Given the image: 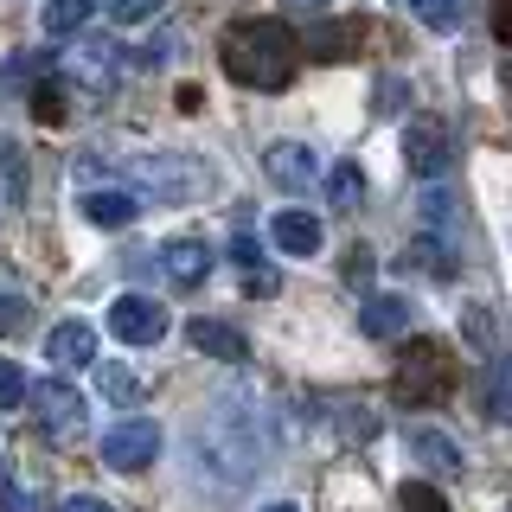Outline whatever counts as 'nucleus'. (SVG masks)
Segmentation results:
<instances>
[{"label":"nucleus","instance_id":"nucleus-18","mask_svg":"<svg viewBox=\"0 0 512 512\" xmlns=\"http://www.w3.org/2000/svg\"><path fill=\"white\" fill-rule=\"evenodd\" d=\"M64 71H71V77H84V90H109V71H116V45H109V39L77 45Z\"/></svg>","mask_w":512,"mask_h":512},{"label":"nucleus","instance_id":"nucleus-32","mask_svg":"<svg viewBox=\"0 0 512 512\" xmlns=\"http://www.w3.org/2000/svg\"><path fill=\"white\" fill-rule=\"evenodd\" d=\"M20 327H26V295L7 288V295H0V333H20Z\"/></svg>","mask_w":512,"mask_h":512},{"label":"nucleus","instance_id":"nucleus-39","mask_svg":"<svg viewBox=\"0 0 512 512\" xmlns=\"http://www.w3.org/2000/svg\"><path fill=\"white\" fill-rule=\"evenodd\" d=\"M295 7H327V0H295Z\"/></svg>","mask_w":512,"mask_h":512},{"label":"nucleus","instance_id":"nucleus-31","mask_svg":"<svg viewBox=\"0 0 512 512\" xmlns=\"http://www.w3.org/2000/svg\"><path fill=\"white\" fill-rule=\"evenodd\" d=\"M160 13V0H109V20L116 26H141V20H154Z\"/></svg>","mask_w":512,"mask_h":512},{"label":"nucleus","instance_id":"nucleus-9","mask_svg":"<svg viewBox=\"0 0 512 512\" xmlns=\"http://www.w3.org/2000/svg\"><path fill=\"white\" fill-rule=\"evenodd\" d=\"M263 173L282 192H308L320 180V154L308 148V141H269V148H263Z\"/></svg>","mask_w":512,"mask_h":512},{"label":"nucleus","instance_id":"nucleus-11","mask_svg":"<svg viewBox=\"0 0 512 512\" xmlns=\"http://www.w3.org/2000/svg\"><path fill=\"white\" fill-rule=\"evenodd\" d=\"M186 340H192V352H205V359H224V365H244L250 359V340L231 327V320H186Z\"/></svg>","mask_w":512,"mask_h":512},{"label":"nucleus","instance_id":"nucleus-3","mask_svg":"<svg viewBox=\"0 0 512 512\" xmlns=\"http://www.w3.org/2000/svg\"><path fill=\"white\" fill-rule=\"evenodd\" d=\"M122 180L141 186V192H154L160 205H186V199H199V192H212V167L192 160V154H128ZM141 192H135V199H141Z\"/></svg>","mask_w":512,"mask_h":512},{"label":"nucleus","instance_id":"nucleus-15","mask_svg":"<svg viewBox=\"0 0 512 512\" xmlns=\"http://www.w3.org/2000/svg\"><path fill=\"white\" fill-rule=\"evenodd\" d=\"M269 237H276V250H288V256H314L320 244H327L320 218H314V212H295V205L269 218Z\"/></svg>","mask_w":512,"mask_h":512},{"label":"nucleus","instance_id":"nucleus-19","mask_svg":"<svg viewBox=\"0 0 512 512\" xmlns=\"http://www.w3.org/2000/svg\"><path fill=\"white\" fill-rule=\"evenodd\" d=\"M0 205H26V148L0 135Z\"/></svg>","mask_w":512,"mask_h":512},{"label":"nucleus","instance_id":"nucleus-25","mask_svg":"<svg viewBox=\"0 0 512 512\" xmlns=\"http://www.w3.org/2000/svg\"><path fill=\"white\" fill-rule=\"evenodd\" d=\"M397 512H455V506H448L429 480H404V487H397Z\"/></svg>","mask_w":512,"mask_h":512},{"label":"nucleus","instance_id":"nucleus-16","mask_svg":"<svg viewBox=\"0 0 512 512\" xmlns=\"http://www.w3.org/2000/svg\"><path fill=\"white\" fill-rule=\"evenodd\" d=\"M410 455L416 461H423V468L429 474H461V468H468V455H461V442L455 436H442V429H410Z\"/></svg>","mask_w":512,"mask_h":512},{"label":"nucleus","instance_id":"nucleus-20","mask_svg":"<svg viewBox=\"0 0 512 512\" xmlns=\"http://www.w3.org/2000/svg\"><path fill=\"white\" fill-rule=\"evenodd\" d=\"M96 13V0H45L39 26L52 32V39H71V32H84V20Z\"/></svg>","mask_w":512,"mask_h":512},{"label":"nucleus","instance_id":"nucleus-17","mask_svg":"<svg viewBox=\"0 0 512 512\" xmlns=\"http://www.w3.org/2000/svg\"><path fill=\"white\" fill-rule=\"evenodd\" d=\"M359 333L365 340H397V333H410V301L404 295H372L359 308Z\"/></svg>","mask_w":512,"mask_h":512},{"label":"nucleus","instance_id":"nucleus-34","mask_svg":"<svg viewBox=\"0 0 512 512\" xmlns=\"http://www.w3.org/2000/svg\"><path fill=\"white\" fill-rule=\"evenodd\" d=\"M372 269H378V263H372V250H359V244L346 250V282H372Z\"/></svg>","mask_w":512,"mask_h":512},{"label":"nucleus","instance_id":"nucleus-12","mask_svg":"<svg viewBox=\"0 0 512 512\" xmlns=\"http://www.w3.org/2000/svg\"><path fill=\"white\" fill-rule=\"evenodd\" d=\"M45 359H52L58 372H84V365H96V333L84 320H58L52 340H45Z\"/></svg>","mask_w":512,"mask_h":512},{"label":"nucleus","instance_id":"nucleus-7","mask_svg":"<svg viewBox=\"0 0 512 512\" xmlns=\"http://www.w3.org/2000/svg\"><path fill=\"white\" fill-rule=\"evenodd\" d=\"M154 455H160V423H148V416H128V423L103 429V468H116V474H141Z\"/></svg>","mask_w":512,"mask_h":512},{"label":"nucleus","instance_id":"nucleus-13","mask_svg":"<svg viewBox=\"0 0 512 512\" xmlns=\"http://www.w3.org/2000/svg\"><path fill=\"white\" fill-rule=\"evenodd\" d=\"M365 45V20H327V26H314L308 39H301V52L308 58H320V64H340V58H352Z\"/></svg>","mask_w":512,"mask_h":512},{"label":"nucleus","instance_id":"nucleus-38","mask_svg":"<svg viewBox=\"0 0 512 512\" xmlns=\"http://www.w3.org/2000/svg\"><path fill=\"white\" fill-rule=\"evenodd\" d=\"M7 480H13V468H7V448H0V487H7Z\"/></svg>","mask_w":512,"mask_h":512},{"label":"nucleus","instance_id":"nucleus-22","mask_svg":"<svg viewBox=\"0 0 512 512\" xmlns=\"http://www.w3.org/2000/svg\"><path fill=\"white\" fill-rule=\"evenodd\" d=\"M397 7H404L410 20H423L429 32H455L461 13H468V0H397Z\"/></svg>","mask_w":512,"mask_h":512},{"label":"nucleus","instance_id":"nucleus-29","mask_svg":"<svg viewBox=\"0 0 512 512\" xmlns=\"http://www.w3.org/2000/svg\"><path fill=\"white\" fill-rule=\"evenodd\" d=\"M461 327H468V346L493 359V314L487 308H468V314H461Z\"/></svg>","mask_w":512,"mask_h":512},{"label":"nucleus","instance_id":"nucleus-4","mask_svg":"<svg viewBox=\"0 0 512 512\" xmlns=\"http://www.w3.org/2000/svg\"><path fill=\"white\" fill-rule=\"evenodd\" d=\"M455 352H448L442 340H410L404 346V359H397V372H391V391L404 397V404H442V397H455Z\"/></svg>","mask_w":512,"mask_h":512},{"label":"nucleus","instance_id":"nucleus-26","mask_svg":"<svg viewBox=\"0 0 512 512\" xmlns=\"http://www.w3.org/2000/svg\"><path fill=\"white\" fill-rule=\"evenodd\" d=\"M506 384H512V372H506L500 352H493V359H487V416H493V423H506Z\"/></svg>","mask_w":512,"mask_h":512},{"label":"nucleus","instance_id":"nucleus-24","mask_svg":"<svg viewBox=\"0 0 512 512\" xmlns=\"http://www.w3.org/2000/svg\"><path fill=\"white\" fill-rule=\"evenodd\" d=\"M96 384H103V397H109V404H141V378L135 372H128V365H116V359H109V365H96Z\"/></svg>","mask_w":512,"mask_h":512},{"label":"nucleus","instance_id":"nucleus-14","mask_svg":"<svg viewBox=\"0 0 512 512\" xmlns=\"http://www.w3.org/2000/svg\"><path fill=\"white\" fill-rule=\"evenodd\" d=\"M84 218L96 231H122V224L141 218V199L128 186H96V192H84Z\"/></svg>","mask_w":512,"mask_h":512},{"label":"nucleus","instance_id":"nucleus-1","mask_svg":"<svg viewBox=\"0 0 512 512\" xmlns=\"http://www.w3.org/2000/svg\"><path fill=\"white\" fill-rule=\"evenodd\" d=\"M269 455H276V429H269V410L256 391H224L212 416H199V429H192V474L212 468V500H237V487H244L250 474L269 468Z\"/></svg>","mask_w":512,"mask_h":512},{"label":"nucleus","instance_id":"nucleus-27","mask_svg":"<svg viewBox=\"0 0 512 512\" xmlns=\"http://www.w3.org/2000/svg\"><path fill=\"white\" fill-rule=\"evenodd\" d=\"M32 116H39V122H64V116H71V109H64V90L52 84V77L32 90Z\"/></svg>","mask_w":512,"mask_h":512},{"label":"nucleus","instance_id":"nucleus-36","mask_svg":"<svg viewBox=\"0 0 512 512\" xmlns=\"http://www.w3.org/2000/svg\"><path fill=\"white\" fill-rule=\"evenodd\" d=\"M58 512H116V506L96 500V493H71V500H58Z\"/></svg>","mask_w":512,"mask_h":512},{"label":"nucleus","instance_id":"nucleus-40","mask_svg":"<svg viewBox=\"0 0 512 512\" xmlns=\"http://www.w3.org/2000/svg\"><path fill=\"white\" fill-rule=\"evenodd\" d=\"M263 512H295V506H263Z\"/></svg>","mask_w":512,"mask_h":512},{"label":"nucleus","instance_id":"nucleus-5","mask_svg":"<svg viewBox=\"0 0 512 512\" xmlns=\"http://www.w3.org/2000/svg\"><path fill=\"white\" fill-rule=\"evenodd\" d=\"M26 404H32V416H39L45 442H58V448L84 442L90 416H84V391H77V384H64V378H39V384H26Z\"/></svg>","mask_w":512,"mask_h":512},{"label":"nucleus","instance_id":"nucleus-33","mask_svg":"<svg viewBox=\"0 0 512 512\" xmlns=\"http://www.w3.org/2000/svg\"><path fill=\"white\" fill-rule=\"evenodd\" d=\"M231 256H237V269H256V263H263V244H256L250 231H237L231 237Z\"/></svg>","mask_w":512,"mask_h":512},{"label":"nucleus","instance_id":"nucleus-35","mask_svg":"<svg viewBox=\"0 0 512 512\" xmlns=\"http://www.w3.org/2000/svg\"><path fill=\"white\" fill-rule=\"evenodd\" d=\"M0 512H39V506H32V493L20 480H7V487H0Z\"/></svg>","mask_w":512,"mask_h":512},{"label":"nucleus","instance_id":"nucleus-21","mask_svg":"<svg viewBox=\"0 0 512 512\" xmlns=\"http://www.w3.org/2000/svg\"><path fill=\"white\" fill-rule=\"evenodd\" d=\"M359 199H365V173H359V160H340V167L327 173V205H333V212H359Z\"/></svg>","mask_w":512,"mask_h":512},{"label":"nucleus","instance_id":"nucleus-2","mask_svg":"<svg viewBox=\"0 0 512 512\" xmlns=\"http://www.w3.org/2000/svg\"><path fill=\"white\" fill-rule=\"evenodd\" d=\"M218 64H224L231 84L276 96V90L295 84V71H301V39L282 20H237V26H224V39H218Z\"/></svg>","mask_w":512,"mask_h":512},{"label":"nucleus","instance_id":"nucleus-30","mask_svg":"<svg viewBox=\"0 0 512 512\" xmlns=\"http://www.w3.org/2000/svg\"><path fill=\"white\" fill-rule=\"evenodd\" d=\"M244 295H256V301L282 295V269H269V263H256V269H244Z\"/></svg>","mask_w":512,"mask_h":512},{"label":"nucleus","instance_id":"nucleus-23","mask_svg":"<svg viewBox=\"0 0 512 512\" xmlns=\"http://www.w3.org/2000/svg\"><path fill=\"white\" fill-rule=\"evenodd\" d=\"M333 429H340V442H372L378 436V410H365V404H333Z\"/></svg>","mask_w":512,"mask_h":512},{"label":"nucleus","instance_id":"nucleus-28","mask_svg":"<svg viewBox=\"0 0 512 512\" xmlns=\"http://www.w3.org/2000/svg\"><path fill=\"white\" fill-rule=\"evenodd\" d=\"M26 404V372L13 359H0V410H20Z\"/></svg>","mask_w":512,"mask_h":512},{"label":"nucleus","instance_id":"nucleus-10","mask_svg":"<svg viewBox=\"0 0 512 512\" xmlns=\"http://www.w3.org/2000/svg\"><path fill=\"white\" fill-rule=\"evenodd\" d=\"M154 263H160V276H167L173 288H205V276H212V250H205V237H167Z\"/></svg>","mask_w":512,"mask_h":512},{"label":"nucleus","instance_id":"nucleus-8","mask_svg":"<svg viewBox=\"0 0 512 512\" xmlns=\"http://www.w3.org/2000/svg\"><path fill=\"white\" fill-rule=\"evenodd\" d=\"M109 333H116L122 346H160L167 340V308L148 295H116L109 301Z\"/></svg>","mask_w":512,"mask_h":512},{"label":"nucleus","instance_id":"nucleus-6","mask_svg":"<svg viewBox=\"0 0 512 512\" xmlns=\"http://www.w3.org/2000/svg\"><path fill=\"white\" fill-rule=\"evenodd\" d=\"M448 160H455V135H448L442 116H410L404 122V167L416 180H442Z\"/></svg>","mask_w":512,"mask_h":512},{"label":"nucleus","instance_id":"nucleus-37","mask_svg":"<svg viewBox=\"0 0 512 512\" xmlns=\"http://www.w3.org/2000/svg\"><path fill=\"white\" fill-rule=\"evenodd\" d=\"M397 103H404V84H397V77H384V84H378V109H397Z\"/></svg>","mask_w":512,"mask_h":512}]
</instances>
